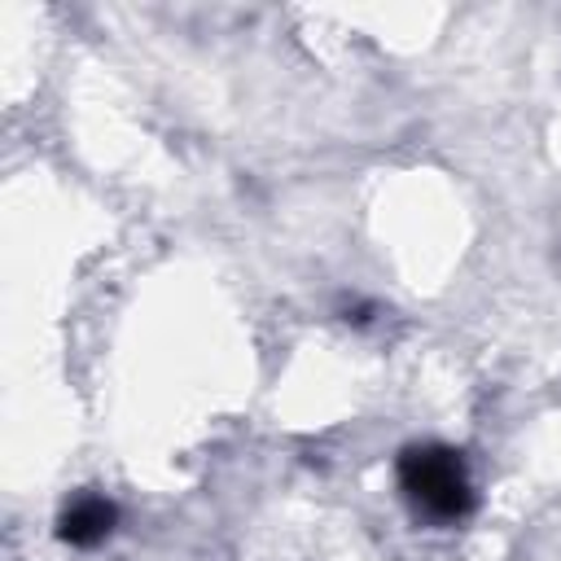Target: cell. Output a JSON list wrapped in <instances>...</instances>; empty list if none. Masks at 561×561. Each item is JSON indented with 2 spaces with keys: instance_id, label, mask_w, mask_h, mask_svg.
I'll list each match as a JSON object with an SVG mask.
<instances>
[{
  "instance_id": "obj_1",
  "label": "cell",
  "mask_w": 561,
  "mask_h": 561,
  "mask_svg": "<svg viewBox=\"0 0 561 561\" xmlns=\"http://www.w3.org/2000/svg\"><path fill=\"white\" fill-rule=\"evenodd\" d=\"M399 491L430 522H460L473 513L469 465L447 443H412L399 451Z\"/></svg>"
},
{
  "instance_id": "obj_2",
  "label": "cell",
  "mask_w": 561,
  "mask_h": 561,
  "mask_svg": "<svg viewBox=\"0 0 561 561\" xmlns=\"http://www.w3.org/2000/svg\"><path fill=\"white\" fill-rule=\"evenodd\" d=\"M114 522H118V504L88 491V495H75V500L61 508L57 535H61V543H70V548H92V543H101V539L114 530Z\"/></svg>"
}]
</instances>
